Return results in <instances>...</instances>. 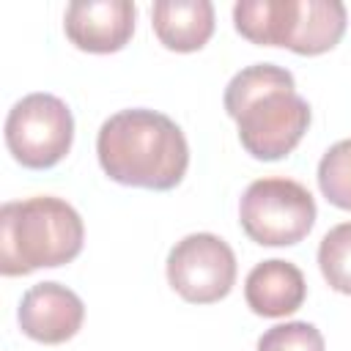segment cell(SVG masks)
Segmentation results:
<instances>
[{
  "label": "cell",
  "instance_id": "14",
  "mask_svg": "<svg viewBox=\"0 0 351 351\" xmlns=\"http://www.w3.org/2000/svg\"><path fill=\"white\" fill-rule=\"evenodd\" d=\"M258 351H324V335L307 321H288L266 329Z\"/></svg>",
  "mask_w": 351,
  "mask_h": 351
},
{
  "label": "cell",
  "instance_id": "1",
  "mask_svg": "<svg viewBox=\"0 0 351 351\" xmlns=\"http://www.w3.org/2000/svg\"><path fill=\"white\" fill-rule=\"evenodd\" d=\"M96 154L112 181L156 192L178 186L189 167V145L181 126L145 107L110 115L99 129Z\"/></svg>",
  "mask_w": 351,
  "mask_h": 351
},
{
  "label": "cell",
  "instance_id": "5",
  "mask_svg": "<svg viewBox=\"0 0 351 351\" xmlns=\"http://www.w3.org/2000/svg\"><path fill=\"white\" fill-rule=\"evenodd\" d=\"M239 222L261 247H291L313 230L315 200L299 181L258 178L241 195Z\"/></svg>",
  "mask_w": 351,
  "mask_h": 351
},
{
  "label": "cell",
  "instance_id": "4",
  "mask_svg": "<svg viewBox=\"0 0 351 351\" xmlns=\"http://www.w3.org/2000/svg\"><path fill=\"white\" fill-rule=\"evenodd\" d=\"M233 25L252 44L321 55L340 44L348 14L340 0H239Z\"/></svg>",
  "mask_w": 351,
  "mask_h": 351
},
{
  "label": "cell",
  "instance_id": "2",
  "mask_svg": "<svg viewBox=\"0 0 351 351\" xmlns=\"http://www.w3.org/2000/svg\"><path fill=\"white\" fill-rule=\"evenodd\" d=\"M225 112L239 126L244 151L261 162L291 154L310 126V104L296 93L293 74L274 63H255L233 74Z\"/></svg>",
  "mask_w": 351,
  "mask_h": 351
},
{
  "label": "cell",
  "instance_id": "10",
  "mask_svg": "<svg viewBox=\"0 0 351 351\" xmlns=\"http://www.w3.org/2000/svg\"><path fill=\"white\" fill-rule=\"evenodd\" d=\"M304 296H307L304 274L291 261H280V258L263 261L252 266V271L244 280L247 307L263 318H282L296 313L304 304Z\"/></svg>",
  "mask_w": 351,
  "mask_h": 351
},
{
  "label": "cell",
  "instance_id": "3",
  "mask_svg": "<svg viewBox=\"0 0 351 351\" xmlns=\"http://www.w3.org/2000/svg\"><path fill=\"white\" fill-rule=\"evenodd\" d=\"M85 225L60 197L38 195L0 208V271L5 277L55 269L82 252Z\"/></svg>",
  "mask_w": 351,
  "mask_h": 351
},
{
  "label": "cell",
  "instance_id": "13",
  "mask_svg": "<svg viewBox=\"0 0 351 351\" xmlns=\"http://www.w3.org/2000/svg\"><path fill=\"white\" fill-rule=\"evenodd\" d=\"M318 186L332 206L351 211V140L335 143L321 156Z\"/></svg>",
  "mask_w": 351,
  "mask_h": 351
},
{
  "label": "cell",
  "instance_id": "8",
  "mask_svg": "<svg viewBox=\"0 0 351 351\" xmlns=\"http://www.w3.org/2000/svg\"><path fill=\"white\" fill-rule=\"evenodd\" d=\"M16 321L30 340L58 346L80 332L85 321V304L71 288L60 282H38L22 293Z\"/></svg>",
  "mask_w": 351,
  "mask_h": 351
},
{
  "label": "cell",
  "instance_id": "12",
  "mask_svg": "<svg viewBox=\"0 0 351 351\" xmlns=\"http://www.w3.org/2000/svg\"><path fill=\"white\" fill-rule=\"evenodd\" d=\"M318 266L329 288L351 296V222L335 225L318 244Z\"/></svg>",
  "mask_w": 351,
  "mask_h": 351
},
{
  "label": "cell",
  "instance_id": "11",
  "mask_svg": "<svg viewBox=\"0 0 351 351\" xmlns=\"http://www.w3.org/2000/svg\"><path fill=\"white\" fill-rule=\"evenodd\" d=\"M151 25L162 47L195 52L214 33V5L208 0H159L151 8Z\"/></svg>",
  "mask_w": 351,
  "mask_h": 351
},
{
  "label": "cell",
  "instance_id": "6",
  "mask_svg": "<svg viewBox=\"0 0 351 351\" xmlns=\"http://www.w3.org/2000/svg\"><path fill=\"white\" fill-rule=\"evenodd\" d=\"M74 118L63 99L52 93H27L5 118V145L11 156L30 170L55 167L71 148Z\"/></svg>",
  "mask_w": 351,
  "mask_h": 351
},
{
  "label": "cell",
  "instance_id": "7",
  "mask_svg": "<svg viewBox=\"0 0 351 351\" xmlns=\"http://www.w3.org/2000/svg\"><path fill=\"white\" fill-rule=\"evenodd\" d=\"M167 282L192 304L219 302L236 282V255L214 233H189L167 255Z\"/></svg>",
  "mask_w": 351,
  "mask_h": 351
},
{
  "label": "cell",
  "instance_id": "9",
  "mask_svg": "<svg viewBox=\"0 0 351 351\" xmlns=\"http://www.w3.org/2000/svg\"><path fill=\"white\" fill-rule=\"evenodd\" d=\"M137 8L129 0H74L66 8L63 27L69 41L82 52H118L134 33Z\"/></svg>",
  "mask_w": 351,
  "mask_h": 351
}]
</instances>
